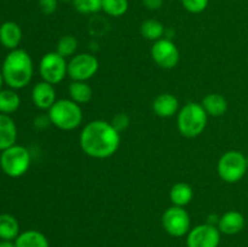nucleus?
I'll return each mask as SVG.
<instances>
[{"mask_svg":"<svg viewBox=\"0 0 248 247\" xmlns=\"http://www.w3.org/2000/svg\"><path fill=\"white\" fill-rule=\"evenodd\" d=\"M120 132L110 123L94 120L87 124L80 135L82 152L94 159H107L118 152L120 147Z\"/></svg>","mask_w":248,"mask_h":247,"instance_id":"1","label":"nucleus"},{"mask_svg":"<svg viewBox=\"0 0 248 247\" xmlns=\"http://www.w3.org/2000/svg\"><path fill=\"white\" fill-rule=\"evenodd\" d=\"M1 73L5 84L9 85L10 89H23L33 77L34 67L31 57L22 48L11 50L2 62Z\"/></svg>","mask_w":248,"mask_h":247,"instance_id":"2","label":"nucleus"},{"mask_svg":"<svg viewBox=\"0 0 248 247\" xmlns=\"http://www.w3.org/2000/svg\"><path fill=\"white\" fill-rule=\"evenodd\" d=\"M207 118V113L201 103L189 102L178 111L177 126H178L179 132L186 138L198 137L205 131Z\"/></svg>","mask_w":248,"mask_h":247,"instance_id":"3","label":"nucleus"},{"mask_svg":"<svg viewBox=\"0 0 248 247\" xmlns=\"http://www.w3.org/2000/svg\"><path fill=\"white\" fill-rule=\"evenodd\" d=\"M48 120L52 125L63 131H72L82 123V110L80 104L72 99H57L48 109Z\"/></svg>","mask_w":248,"mask_h":247,"instance_id":"4","label":"nucleus"},{"mask_svg":"<svg viewBox=\"0 0 248 247\" xmlns=\"http://www.w3.org/2000/svg\"><path fill=\"white\" fill-rule=\"evenodd\" d=\"M31 166V153L23 145H12L2 150L0 155V167L2 172L12 178L22 177Z\"/></svg>","mask_w":248,"mask_h":247,"instance_id":"5","label":"nucleus"},{"mask_svg":"<svg viewBox=\"0 0 248 247\" xmlns=\"http://www.w3.org/2000/svg\"><path fill=\"white\" fill-rule=\"evenodd\" d=\"M248 170L246 156L237 150H229L220 156L217 165L218 176L227 183H237Z\"/></svg>","mask_w":248,"mask_h":247,"instance_id":"6","label":"nucleus"},{"mask_svg":"<svg viewBox=\"0 0 248 247\" xmlns=\"http://www.w3.org/2000/svg\"><path fill=\"white\" fill-rule=\"evenodd\" d=\"M39 72L44 81L57 85L63 81L65 75H68V62L56 51L48 52L41 58Z\"/></svg>","mask_w":248,"mask_h":247,"instance_id":"7","label":"nucleus"},{"mask_svg":"<svg viewBox=\"0 0 248 247\" xmlns=\"http://www.w3.org/2000/svg\"><path fill=\"white\" fill-rule=\"evenodd\" d=\"M162 227L165 232L173 237H182L190 232V216L179 206H171L162 215Z\"/></svg>","mask_w":248,"mask_h":247,"instance_id":"8","label":"nucleus"},{"mask_svg":"<svg viewBox=\"0 0 248 247\" xmlns=\"http://www.w3.org/2000/svg\"><path fill=\"white\" fill-rule=\"evenodd\" d=\"M99 62L91 53H79L68 62V75L73 81H87L97 74Z\"/></svg>","mask_w":248,"mask_h":247,"instance_id":"9","label":"nucleus"},{"mask_svg":"<svg viewBox=\"0 0 248 247\" xmlns=\"http://www.w3.org/2000/svg\"><path fill=\"white\" fill-rule=\"evenodd\" d=\"M152 58L160 68L164 69H172L176 67L179 62V50L176 44L169 38H162L155 41L152 50Z\"/></svg>","mask_w":248,"mask_h":247,"instance_id":"10","label":"nucleus"},{"mask_svg":"<svg viewBox=\"0 0 248 247\" xmlns=\"http://www.w3.org/2000/svg\"><path fill=\"white\" fill-rule=\"evenodd\" d=\"M220 244V232L212 224H200L190 229L186 235L188 247H218Z\"/></svg>","mask_w":248,"mask_h":247,"instance_id":"11","label":"nucleus"},{"mask_svg":"<svg viewBox=\"0 0 248 247\" xmlns=\"http://www.w3.org/2000/svg\"><path fill=\"white\" fill-rule=\"evenodd\" d=\"M31 99L36 108L41 110H48L57 101L55 85L44 81V80L35 84L31 90Z\"/></svg>","mask_w":248,"mask_h":247,"instance_id":"12","label":"nucleus"},{"mask_svg":"<svg viewBox=\"0 0 248 247\" xmlns=\"http://www.w3.org/2000/svg\"><path fill=\"white\" fill-rule=\"evenodd\" d=\"M245 223L246 220L242 213L237 211H228L219 218L217 227L222 234L235 235L244 229Z\"/></svg>","mask_w":248,"mask_h":247,"instance_id":"13","label":"nucleus"},{"mask_svg":"<svg viewBox=\"0 0 248 247\" xmlns=\"http://www.w3.org/2000/svg\"><path fill=\"white\" fill-rule=\"evenodd\" d=\"M179 109V102L174 94L161 93L153 102V110L159 118H171L177 114Z\"/></svg>","mask_w":248,"mask_h":247,"instance_id":"14","label":"nucleus"},{"mask_svg":"<svg viewBox=\"0 0 248 247\" xmlns=\"http://www.w3.org/2000/svg\"><path fill=\"white\" fill-rule=\"evenodd\" d=\"M22 40V29L16 22L7 21L0 26V44L9 50L18 47Z\"/></svg>","mask_w":248,"mask_h":247,"instance_id":"15","label":"nucleus"},{"mask_svg":"<svg viewBox=\"0 0 248 247\" xmlns=\"http://www.w3.org/2000/svg\"><path fill=\"white\" fill-rule=\"evenodd\" d=\"M17 127L7 114L0 113V152L16 144Z\"/></svg>","mask_w":248,"mask_h":247,"instance_id":"16","label":"nucleus"},{"mask_svg":"<svg viewBox=\"0 0 248 247\" xmlns=\"http://www.w3.org/2000/svg\"><path fill=\"white\" fill-rule=\"evenodd\" d=\"M201 106L203 107L205 111L208 116L218 118V116L224 115L228 110V101L224 96L219 93H210L202 99Z\"/></svg>","mask_w":248,"mask_h":247,"instance_id":"17","label":"nucleus"},{"mask_svg":"<svg viewBox=\"0 0 248 247\" xmlns=\"http://www.w3.org/2000/svg\"><path fill=\"white\" fill-rule=\"evenodd\" d=\"M16 247H50L48 240L38 230H27L21 232L15 240Z\"/></svg>","mask_w":248,"mask_h":247,"instance_id":"18","label":"nucleus"},{"mask_svg":"<svg viewBox=\"0 0 248 247\" xmlns=\"http://www.w3.org/2000/svg\"><path fill=\"white\" fill-rule=\"evenodd\" d=\"M194 198V190L189 184L179 182L176 183L170 190V200H171L172 205L179 206V207H184V206L189 205L190 201Z\"/></svg>","mask_w":248,"mask_h":247,"instance_id":"19","label":"nucleus"},{"mask_svg":"<svg viewBox=\"0 0 248 247\" xmlns=\"http://www.w3.org/2000/svg\"><path fill=\"white\" fill-rule=\"evenodd\" d=\"M19 235L18 220L9 213L0 215V239L12 241Z\"/></svg>","mask_w":248,"mask_h":247,"instance_id":"20","label":"nucleus"},{"mask_svg":"<svg viewBox=\"0 0 248 247\" xmlns=\"http://www.w3.org/2000/svg\"><path fill=\"white\" fill-rule=\"evenodd\" d=\"M68 91H69L70 99L78 104L89 103L93 96V91L87 81H72Z\"/></svg>","mask_w":248,"mask_h":247,"instance_id":"21","label":"nucleus"},{"mask_svg":"<svg viewBox=\"0 0 248 247\" xmlns=\"http://www.w3.org/2000/svg\"><path fill=\"white\" fill-rule=\"evenodd\" d=\"M21 98L14 89L0 90V113L11 114L18 109Z\"/></svg>","mask_w":248,"mask_h":247,"instance_id":"22","label":"nucleus"},{"mask_svg":"<svg viewBox=\"0 0 248 247\" xmlns=\"http://www.w3.org/2000/svg\"><path fill=\"white\" fill-rule=\"evenodd\" d=\"M140 34L147 40L157 41L165 35V27L157 19H147L140 26Z\"/></svg>","mask_w":248,"mask_h":247,"instance_id":"23","label":"nucleus"},{"mask_svg":"<svg viewBox=\"0 0 248 247\" xmlns=\"http://www.w3.org/2000/svg\"><path fill=\"white\" fill-rule=\"evenodd\" d=\"M128 0H103L102 11L108 16L121 17L127 12Z\"/></svg>","mask_w":248,"mask_h":247,"instance_id":"24","label":"nucleus"},{"mask_svg":"<svg viewBox=\"0 0 248 247\" xmlns=\"http://www.w3.org/2000/svg\"><path fill=\"white\" fill-rule=\"evenodd\" d=\"M78 50V40L73 35H64L57 41L56 45V52L60 53L62 57H72L75 55Z\"/></svg>","mask_w":248,"mask_h":247,"instance_id":"25","label":"nucleus"},{"mask_svg":"<svg viewBox=\"0 0 248 247\" xmlns=\"http://www.w3.org/2000/svg\"><path fill=\"white\" fill-rule=\"evenodd\" d=\"M102 4H103V0H75L73 2L77 11L84 15H91L101 11Z\"/></svg>","mask_w":248,"mask_h":247,"instance_id":"26","label":"nucleus"},{"mask_svg":"<svg viewBox=\"0 0 248 247\" xmlns=\"http://www.w3.org/2000/svg\"><path fill=\"white\" fill-rule=\"evenodd\" d=\"M184 9L190 14H201L208 6L210 0H181Z\"/></svg>","mask_w":248,"mask_h":247,"instance_id":"27","label":"nucleus"},{"mask_svg":"<svg viewBox=\"0 0 248 247\" xmlns=\"http://www.w3.org/2000/svg\"><path fill=\"white\" fill-rule=\"evenodd\" d=\"M110 124L115 127L116 131H119V132L121 133L123 131H125L126 128L128 127V125H130V118L127 116V114L119 113L114 116Z\"/></svg>","mask_w":248,"mask_h":247,"instance_id":"28","label":"nucleus"},{"mask_svg":"<svg viewBox=\"0 0 248 247\" xmlns=\"http://www.w3.org/2000/svg\"><path fill=\"white\" fill-rule=\"evenodd\" d=\"M58 0H39V7L45 15H52L57 10Z\"/></svg>","mask_w":248,"mask_h":247,"instance_id":"29","label":"nucleus"},{"mask_svg":"<svg viewBox=\"0 0 248 247\" xmlns=\"http://www.w3.org/2000/svg\"><path fill=\"white\" fill-rule=\"evenodd\" d=\"M142 1L143 5L150 11H156V10L161 9L164 5V0H142Z\"/></svg>","mask_w":248,"mask_h":247,"instance_id":"30","label":"nucleus"},{"mask_svg":"<svg viewBox=\"0 0 248 247\" xmlns=\"http://www.w3.org/2000/svg\"><path fill=\"white\" fill-rule=\"evenodd\" d=\"M0 247H16V246H15V242L7 241V240H1V241H0Z\"/></svg>","mask_w":248,"mask_h":247,"instance_id":"31","label":"nucleus"},{"mask_svg":"<svg viewBox=\"0 0 248 247\" xmlns=\"http://www.w3.org/2000/svg\"><path fill=\"white\" fill-rule=\"evenodd\" d=\"M2 82L4 81V77H2V73H1V69H0V90H1V86H2Z\"/></svg>","mask_w":248,"mask_h":247,"instance_id":"32","label":"nucleus"},{"mask_svg":"<svg viewBox=\"0 0 248 247\" xmlns=\"http://www.w3.org/2000/svg\"><path fill=\"white\" fill-rule=\"evenodd\" d=\"M61 1H67V2H74L75 0H61Z\"/></svg>","mask_w":248,"mask_h":247,"instance_id":"33","label":"nucleus"},{"mask_svg":"<svg viewBox=\"0 0 248 247\" xmlns=\"http://www.w3.org/2000/svg\"><path fill=\"white\" fill-rule=\"evenodd\" d=\"M246 161H247V167H248V155L246 156Z\"/></svg>","mask_w":248,"mask_h":247,"instance_id":"34","label":"nucleus"},{"mask_svg":"<svg viewBox=\"0 0 248 247\" xmlns=\"http://www.w3.org/2000/svg\"><path fill=\"white\" fill-rule=\"evenodd\" d=\"M81 247H85V246H81Z\"/></svg>","mask_w":248,"mask_h":247,"instance_id":"35","label":"nucleus"}]
</instances>
